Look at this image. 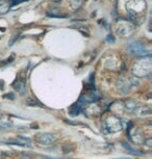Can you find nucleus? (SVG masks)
I'll list each match as a JSON object with an SVG mask.
<instances>
[{"instance_id":"1","label":"nucleus","mask_w":152,"mask_h":159,"mask_svg":"<svg viewBox=\"0 0 152 159\" xmlns=\"http://www.w3.org/2000/svg\"><path fill=\"white\" fill-rule=\"evenodd\" d=\"M122 128L121 122L120 120L115 118V116H112V118H108L104 122V129L107 132H111V133H114V132L120 131Z\"/></svg>"},{"instance_id":"2","label":"nucleus","mask_w":152,"mask_h":159,"mask_svg":"<svg viewBox=\"0 0 152 159\" xmlns=\"http://www.w3.org/2000/svg\"><path fill=\"white\" fill-rule=\"evenodd\" d=\"M56 137L54 134L48 133V132H44V133H40L35 136V140L42 146H51L53 143L55 142Z\"/></svg>"},{"instance_id":"3","label":"nucleus","mask_w":152,"mask_h":159,"mask_svg":"<svg viewBox=\"0 0 152 159\" xmlns=\"http://www.w3.org/2000/svg\"><path fill=\"white\" fill-rule=\"evenodd\" d=\"M130 52L133 53L136 56H149L150 55V50H148L144 45L140 43H133L129 46Z\"/></svg>"},{"instance_id":"4","label":"nucleus","mask_w":152,"mask_h":159,"mask_svg":"<svg viewBox=\"0 0 152 159\" xmlns=\"http://www.w3.org/2000/svg\"><path fill=\"white\" fill-rule=\"evenodd\" d=\"M14 88L15 89H16L17 92H19L20 94H25V92H26V84H25V81L24 80H17L16 82L14 83Z\"/></svg>"},{"instance_id":"5","label":"nucleus","mask_w":152,"mask_h":159,"mask_svg":"<svg viewBox=\"0 0 152 159\" xmlns=\"http://www.w3.org/2000/svg\"><path fill=\"white\" fill-rule=\"evenodd\" d=\"M123 147L125 149L127 150L128 152L130 153V154H132V155H136V156H141L142 155V153L139 151V150H136V149H133L131 146L130 145H127V143H123Z\"/></svg>"},{"instance_id":"6","label":"nucleus","mask_w":152,"mask_h":159,"mask_svg":"<svg viewBox=\"0 0 152 159\" xmlns=\"http://www.w3.org/2000/svg\"><path fill=\"white\" fill-rule=\"evenodd\" d=\"M8 8H10V5L3 0H0V14H7Z\"/></svg>"},{"instance_id":"7","label":"nucleus","mask_w":152,"mask_h":159,"mask_svg":"<svg viewBox=\"0 0 152 159\" xmlns=\"http://www.w3.org/2000/svg\"><path fill=\"white\" fill-rule=\"evenodd\" d=\"M12 127V124H0V129H5V128H11Z\"/></svg>"},{"instance_id":"8","label":"nucleus","mask_w":152,"mask_h":159,"mask_svg":"<svg viewBox=\"0 0 152 159\" xmlns=\"http://www.w3.org/2000/svg\"><path fill=\"white\" fill-rule=\"evenodd\" d=\"M22 1H24V0H11V3L12 4H18V3H20V2H22Z\"/></svg>"},{"instance_id":"9","label":"nucleus","mask_w":152,"mask_h":159,"mask_svg":"<svg viewBox=\"0 0 152 159\" xmlns=\"http://www.w3.org/2000/svg\"><path fill=\"white\" fill-rule=\"evenodd\" d=\"M151 143H152L151 139H148L147 140H146V145H147L148 147H151V146H152V145H151Z\"/></svg>"}]
</instances>
